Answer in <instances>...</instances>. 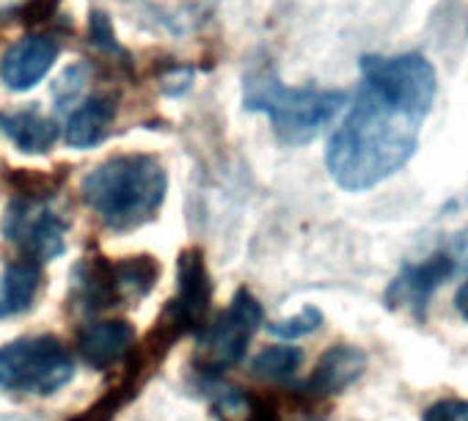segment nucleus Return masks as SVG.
<instances>
[{
    "instance_id": "1",
    "label": "nucleus",
    "mask_w": 468,
    "mask_h": 421,
    "mask_svg": "<svg viewBox=\"0 0 468 421\" xmlns=\"http://www.w3.org/2000/svg\"><path fill=\"white\" fill-rule=\"evenodd\" d=\"M438 97V72L421 53L364 56L356 100L328 141L331 179L361 193L410 163Z\"/></svg>"
},
{
    "instance_id": "2",
    "label": "nucleus",
    "mask_w": 468,
    "mask_h": 421,
    "mask_svg": "<svg viewBox=\"0 0 468 421\" xmlns=\"http://www.w3.org/2000/svg\"><path fill=\"white\" fill-rule=\"evenodd\" d=\"M168 193V176L154 154H113L86 174L83 204L111 232L127 235L152 224Z\"/></svg>"
},
{
    "instance_id": "3",
    "label": "nucleus",
    "mask_w": 468,
    "mask_h": 421,
    "mask_svg": "<svg viewBox=\"0 0 468 421\" xmlns=\"http://www.w3.org/2000/svg\"><path fill=\"white\" fill-rule=\"evenodd\" d=\"M342 89H290L282 83L271 61H257L243 78V105L251 113H265L276 138L284 146L312 143L345 108Z\"/></svg>"
},
{
    "instance_id": "4",
    "label": "nucleus",
    "mask_w": 468,
    "mask_h": 421,
    "mask_svg": "<svg viewBox=\"0 0 468 421\" xmlns=\"http://www.w3.org/2000/svg\"><path fill=\"white\" fill-rule=\"evenodd\" d=\"M160 279V265L154 257H124L108 259L91 254L80 259L72 270L69 300L89 317L113 311L144 300Z\"/></svg>"
},
{
    "instance_id": "5",
    "label": "nucleus",
    "mask_w": 468,
    "mask_h": 421,
    "mask_svg": "<svg viewBox=\"0 0 468 421\" xmlns=\"http://www.w3.org/2000/svg\"><path fill=\"white\" fill-rule=\"evenodd\" d=\"M75 377V358L56 336H23L0 347V391L50 396Z\"/></svg>"
},
{
    "instance_id": "6",
    "label": "nucleus",
    "mask_w": 468,
    "mask_h": 421,
    "mask_svg": "<svg viewBox=\"0 0 468 421\" xmlns=\"http://www.w3.org/2000/svg\"><path fill=\"white\" fill-rule=\"evenodd\" d=\"M262 322V303L249 289H238L226 311L201 331L196 350V372L212 380L220 377L226 369L238 366L246 358V350Z\"/></svg>"
},
{
    "instance_id": "7",
    "label": "nucleus",
    "mask_w": 468,
    "mask_h": 421,
    "mask_svg": "<svg viewBox=\"0 0 468 421\" xmlns=\"http://www.w3.org/2000/svg\"><path fill=\"white\" fill-rule=\"evenodd\" d=\"M209 309H212V281L204 262L201 248H187L176 259V289L174 298L165 303L160 320L154 328L176 344L182 336H201V331L209 325Z\"/></svg>"
},
{
    "instance_id": "8",
    "label": "nucleus",
    "mask_w": 468,
    "mask_h": 421,
    "mask_svg": "<svg viewBox=\"0 0 468 421\" xmlns=\"http://www.w3.org/2000/svg\"><path fill=\"white\" fill-rule=\"evenodd\" d=\"M50 201L53 198H12L4 218V237L20 251V259L45 265L64 254L69 224Z\"/></svg>"
},
{
    "instance_id": "9",
    "label": "nucleus",
    "mask_w": 468,
    "mask_h": 421,
    "mask_svg": "<svg viewBox=\"0 0 468 421\" xmlns=\"http://www.w3.org/2000/svg\"><path fill=\"white\" fill-rule=\"evenodd\" d=\"M457 276L454 270V262L452 257L441 248L430 257H424L421 262H410L405 265L394 279L391 284L386 287V309H405L410 311L413 317L424 320L427 314V306L432 300V295L452 279Z\"/></svg>"
},
{
    "instance_id": "10",
    "label": "nucleus",
    "mask_w": 468,
    "mask_h": 421,
    "mask_svg": "<svg viewBox=\"0 0 468 421\" xmlns=\"http://www.w3.org/2000/svg\"><path fill=\"white\" fill-rule=\"evenodd\" d=\"M364 372H367V353L361 347L334 344L320 355L317 366L295 388V394L303 402H320V399H328V396L347 391L356 380H361Z\"/></svg>"
},
{
    "instance_id": "11",
    "label": "nucleus",
    "mask_w": 468,
    "mask_h": 421,
    "mask_svg": "<svg viewBox=\"0 0 468 421\" xmlns=\"http://www.w3.org/2000/svg\"><path fill=\"white\" fill-rule=\"evenodd\" d=\"M58 53L61 47L53 37L31 34L17 39L0 58V83L12 91L34 89L58 61Z\"/></svg>"
},
{
    "instance_id": "12",
    "label": "nucleus",
    "mask_w": 468,
    "mask_h": 421,
    "mask_svg": "<svg viewBox=\"0 0 468 421\" xmlns=\"http://www.w3.org/2000/svg\"><path fill=\"white\" fill-rule=\"evenodd\" d=\"M78 355L86 366L108 372L124 363L135 347V331L127 320H94L78 331Z\"/></svg>"
},
{
    "instance_id": "13",
    "label": "nucleus",
    "mask_w": 468,
    "mask_h": 421,
    "mask_svg": "<svg viewBox=\"0 0 468 421\" xmlns=\"http://www.w3.org/2000/svg\"><path fill=\"white\" fill-rule=\"evenodd\" d=\"M0 132H4L20 152H28V154L50 152L61 135L56 119L45 116L39 105L4 111L0 113Z\"/></svg>"
},
{
    "instance_id": "14",
    "label": "nucleus",
    "mask_w": 468,
    "mask_h": 421,
    "mask_svg": "<svg viewBox=\"0 0 468 421\" xmlns=\"http://www.w3.org/2000/svg\"><path fill=\"white\" fill-rule=\"evenodd\" d=\"M113 119H116V97L94 94L78 111H72L64 138L72 149H91L108 138Z\"/></svg>"
},
{
    "instance_id": "15",
    "label": "nucleus",
    "mask_w": 468,
    "mask_h": 421,
    "mask_svg": "<svg viewBox=\"0 0 468 421\" xmlns=\"http://www.w3.org/2000/svg\"><path fill=\"white\" fill-rule=\"evenodd\" d=\"M45 284V273L39 262L31 259H17L12 262L4 276H0V320L17 317L28 311Z\"/></svg>"
},
{
    "instance_id": "16",
    "label": "nucleus",
    "mask_w": 468,
    "mask_h": 421,
    "mask_svg": "<svg viewBox=\"0 0 468 421\" xmlns=\"http://www.w3.org/2000/svg\"><path fill=\"white\" fill-rule=\"evenodd\" d=\"M212 413L218 421H282L276 399L243 388H220L215 394Z\"/></svg>"
},
{
    "instance_id": "17",
    "label": "nucleus",
    "mask_w": 468,
    "mask_h": 421,
    "mask_svg": "<svg viewBox=\"0 0 468 421\" xmlns=\"http://www.w3.org/2000/svg\"><path fill=\"white\" fill-rule=\"evenodd\" d=\"M303 363V350L301 347H292V344H276V347H268L262 350L251 369L257 377L262 380H271V383H287L295 377V372L301 369Z\"/></svg>"
},
{
    "instance_id": "18",
    "label": "nucleus",
    "mask_w": 468,
    "mask_h": 421,
    "mask_svg": "<svg viewBox=\"0 0 468 421\" xmlns=\"http://www.w3.org/2000/svg\"><path fill=\"white\" fill-rule=\"evenodd\" d=\"M323 311L317 309V306H306V309H301L295 317H290V320H279V322H271L268 325V331L273 333V336H279V339H284V342H295V339H306V336H312L314 331H320V325H323Z\"/></svg>"
},
{
    "instance_id": "19",
    "label": "nucleus",
    "mask_w": 468,
    "mask_h": 421,
    "mask_svg": "<svg viewBox=\"0 0 468 421\" xmlns=\"http://www.w3.org/2000/svg\"><path fill=\"white\" fill-rule=\"evenodd\" d=\"M86 83H89V67H83V64L69 67V69L53 83V100H56V105H58L61 111L69 108V105H75V102L80 100V94L86 91Z\"/></svg>"
},
{
    "instance_id": "20",
    "label": "nucleus",
    "mask_w": 468,
    "mask_h": 421,
    "mask_svg": "<svg viewBox=\"0 0 468 421\" xmlns=\"http://www.w3.org/2000/svg\"><path fill=\"white\" fill-rule=\"evenodd\" d=\"M89 39H91V45L100 47L102 53L116 56L119 64H124V67L130 64L127 50H122V45L116 42V34H113V28H111V20H108L102 12H94V15L89 17Z\"/></svg>"
},
{
    "instance_id": "21",
    "label": "nucleus",
    "mask_w": 468,
    "mask_h": 421,
    "mask_svg": "<svg viewBox=\"0 0 468 421\" xmlns=\"http://www.w3.org/2000/svg\"><path fill=\"white\" fill-rule=\"evenodd\" d=\"M421 421H468V399L446 396L424 407Z\"/></svg>"
},
{
    "instance_id": "22",
    "label": "nucleus",
    "mask_w": 468,
    "mask_h": 421,
    "mask_svg": "<svg viewBox=\"0 0 468 421\" xmlns=\"http://www.w3.org/2000/svg\"><path fill=\"white\" fill-rule=\"evenodd\" d=\"M61 0H23V6L15 12L23 26H45L58 15Z\"/></svg>"
},
{
    "instance_id": "23",
    "label": "nucleus",
    "mask_w": 468,
    "mask_h": 421,
    "mask_svg": "<svg viewBox=\"0 0 468 421\" xmlns=\"http://www.w3.org/2000/svg\"><path fill=\"white\" fill-rule=\"evenodd\" d=\"M452 262H454V270L457 273H468V229H463L446 248H443Z\"/></svg>"
},
{
    "instance_id": "24",
    "label": "nucleus",
    "mask_w": 468,
    "mask_h": 421,
    "mask_svg": "<svg viewBox=\"0 0 468 421\" xmlns=\"http://www.w3.org/2000/svg\"><path fill=\"white\" fill-rule=\"evenodd\" d=\"M454 309L460 311L463 320H468V279L460 284V289H457V295H454Z\"/></svg>"
},
{
    "instance_id": "25",
    "label": "nucleus",
    "mask_w": 468,
    "mask_h": 421,
    "mask_svg": "<svg viewBox=\"0 0 468 421\" xmlns=\"http://www.w3.org/2000/svg\"><path fill=\"white\" fill-rule=\"evenodd\" d=\"M303 421H323V418H317V416H309V418H303Z\"/></svg>"
}]
</instances>
